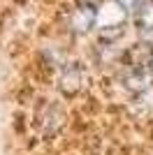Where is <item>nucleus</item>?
Wrapping results in <instances>:
<instances>
[{
    "label": "nucleus",
    "mask_w": 153,
    "mask_h": 155,
    "mask_svg": "<svg viewBox=\"0 0 153 155\" xmlns=\"http://www.w3.org/2000/svg\"><path fill=\"white\" fill-rule=\"evenodd\" d=\"M137 26L144 35H151L153 32V0H146L141 9L137 12Z\"/></svg>",
    "instance_id": "obj_4"
},
{
    "label": "nucleus",
    "mask_w": 153,
    "mask_h": 155,
    "mask_svg": "<svg viewBox=\"0 0 153 155\" xmlns=\"http://www.w3.org/2000/svg\"><path fill=\"white\" fill-rule=\"evenodd\" d=\"M70 26L74 32H88L90 28L97 26V9L93 5H88V2L79 5L70 16Z\"/></svg>",
    "instance_id": "obj_2"
},
{
    "label": "nucleus",
    "mask_w": 153,
    "mask_h": 155,
    "mask_svg": "<svg viewBox=\"0 0 153 155\" xmlns=\"http://www.w3.org/2000/svg\"><path fill=\"white\" fill-rule=\"evenodd\" d=\"M60 88L65 93H70V95L81 88V72H79V67H74V65L65 67L63 74H60Z\"/></svg>",
    "instance_id": "obj_3"
},
{
    "label": "nucleus",
    "mask_w": 153,
    "mask_h": 155,
    "mask_svg": "<svg viewBox=\"0 0 153 155\" xmlns=\"http://www.w3.org/2000/svg\"><path fill=\"white\" fill-rule=\"evenodd\" d=\"M151 65H153V53H151Z\"/></svg>",
    "instance_id": "obj_7"
},
{
    "label": "nucleus",
    "mask_w": 153,
    "mask_h": 155,
    "mask_svg": "<svg viewBox=\"0 0 153 155\" xmlns=\"http://www.w3.org/2000/svg\"><path fill=\"white\" fill-rule=\"evenodd\" d=\"M118 2L125 7V12H127V14H137V12L141 9V5L146 2V0H118Z\"/></svg>",
    "instance_id": "obj_6"
},
{
    "label": "nucleus",
    "mask_w": 153,
    "mask_h": 155,
    "mask_svg": "<svg viewBox=\"0 0 153 155\" xmlns=\"http://www.w3.org/2000/svg\"><path fill=\"white\" fill-rule=\"evenodd\" d=\"M125 7L118 2V0H104L100 7H97V28L102 30L104 37H114L118 35L125 23Z\"/></svg>",
    "instance_id": "obj_1"
},
{
    "label": "nucleus",
    "mask_w": 153,
    "mask_h": 155,
    "mask_svg": "<svg viewBox=\"0 0 153 155\" xmlns=\"http://www.w3.org/2000/svg\"><path fill=\"white\" fill-rule=\"evenodd\" d=\"M127 88L130 91H146L148 84H151V79H148V74L141 67H137V70H132L130 74H127Z\"/></svg>",
    "instance_id": "obj_5"
}]
</instances>
